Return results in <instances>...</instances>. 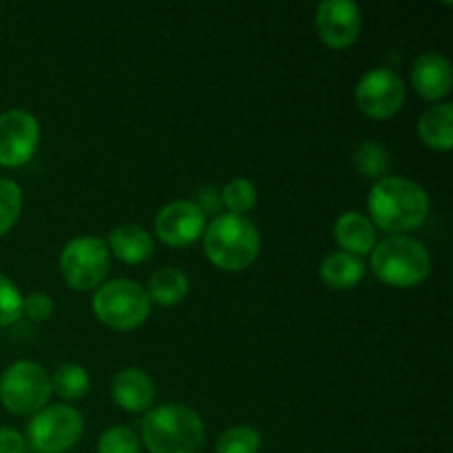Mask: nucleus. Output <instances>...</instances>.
Listing matches in <instances>:
<instances>
[{"label":"nucleus","mask_w":453,"mask_h":453,"mask_svg":"<svg viewBox=\"0 0 453 453\" xmlns=\"http://www.w3.org/2000/svg\"><path fill=\"white\" fill-rule=\"evenodd\" d=\"M261 434L250 425L226 429L215 445V453H259Z\"/></svg>","instance_id":"5701e85b"},{"label":"nucleus","mask_w":453,"mask_h":453,"mask_svg":"<svg viewBox=\"0 0 453 453\" xmlns=\"http://www.w3.org/2000/svg\"><path fill=\"white\" fill-rule=\"evenodd\" d=\"M219 199L228 208L230 215L246 217V212H250L257 206V188L246 177H234L224 186Z\"/></svg>","instance_id":"4be33fe9"},{"label":"nucleus","mask_w":453,"mask_h":453,"mask_svg":"<svg viewBox=\"0 0 453 453\" xmlns=\"http://www.w3.org/2000/svg\"><path fill=\"white\" fill-rule=\"evenodd\" d=\"M93 314L102 326L115 332H131L144 326L150 314V299L140 283L113 279L102 283L91 301Z\"/></svg>","instance_id":"39448f33"},{"label":"nucleus","mask_w":453,"mask_h":453,"mask_svg":"<svg viewBox=\"0 0 453 453\" xmlns=\"http://www.w3.org/2000/svg\"><path fill=\"white\" fill-rule=\"evenodd\" d=\"M367 211L376 230L405 234L425 224L429 215V197L416 181L388 175L372 186L367 195Z\"/></svg>","instance_id":"f257e3e1"},{"label":"nucleus","mask_w":453,"mask_h":453,"mask_svg":"<svg viewBox=\"0 0 453 453\" xmlns=\"http://www.w3.org/2000/svg\"><path fill=\"white\" fill-rule=\"evenodd\" d=\"M370 255L376 277L392 288H416L432 273V255L425 243L407 234H388Z\"/></svg>","instance_id":"20e7f679"},{"label":"nucleus","mask_w":453,"mask_h":453,"mask_svg":"<svg viewBox=\"0 0 453 453\" xmlns=\"http://www.w3.org/2000/svg\"><path fill=\"white\" fill-rule=\"evenodd\" d=\"M22 317V295L16 283L0 274V327H9Z\"/></svg>","instance_id":"a878e982"},{"label":"nucleus","mask_w":453,"mask_h":453,"mask_svg":"<svg viewBox=\"0 0 453 453\" xmlns=\"http://www.w3.org/2000/svg\"><path fill=\"white\" fill-rule=\"evenodd\" d=\"M206 230V215L197 202L175 199L159 208L155 217V234L171 248H186L197 242Z\"/></svg>","instance_id":"f8f14e48"},{"label":"nucleus","mask_w":453,"mask_h":453,"mask_svg":"<svg viewBox=\"0 0 453 453\" xmlns=\"http://www.w3.org/2000/svg\"><path fill=\"white\" fill-rule=\"evenodd\" d=\"M40 144V124L35 115L22 109L0 113V166L20 168L34 159Z\"/></svg>","instance_id":"9d476101"},{"label":"nucleus","mask_w":453,"mask_h":453,"mask_svg":"<svg viewBox=\"0 0 453 453\" xmlns=\"http://www.w3.org/2000/svg\"><path fill=\"white\" fill-rule=\"evenodd\" d=\"M203 434L202 416L180 403L155 407L142 420V442L150 453H197Z\"/></svg>","instance_id":"7ed1b4c3"},{"label":"nucleus","mask_w":453,"mask_h":453,"mask_svg":"<svg viewBox=\"0 0 453 453\" xmlns=\"http://www.w3.org/2000/svg\"><path fill=\"white\" fill-rule=\"evenodd\" d=\"M314 27L326 47H352L363 27L361 7L352 0H323L314 13Z\"/></svg>","instance_id":"9b49d317"},{"label":"nucleus","mask_w":453,"mask_h":453,"mask_svg":"<svg viewBox=\"0 0 453 453\" xmlns=\"http://www.w3.org/2000/svg\"><path fill=\"white\" fill-rule=\"evenodd\" d=\"M111 396L122 410L144 414L155 401V383L140 367H124L111 380Z\"/></svg>","instance_id":"4468645a"},{"label":"nucleus","mask_w":453,"mask_h":453,"mask_svg":"<svg viewBox=\"0 0 453 453\" xmlns=\"http://www.w3.org/2000/svg\"><path fill=\"white\" fill-rule=\"evenodd\" d=\"M51 388L65 401H78V398L87 396L88 388H91V379H88L87 367L75 365V363H66L60 365L51 376Z\"/></svg>","instance_id":"412c9836"},{"label":"nucleus","mask_w":453,"mask_h":453,"mask_svg":"<svg viewBox=\"0 0 453 453\" xmlns=\"http://www.w3.org/2000/svg\"><path fill=\"white\" fill-rule=\"evenodd\" d=\"M84 432V418L75 407L47 405L34 414L27 427V449L34 453H66Z\"/></svg>","instance_id":"0eeeda50"},{"label":"nucleus","mask_w":453,"mask_h":453,"mask_svg":"<svg viewBox=\"0 0 453 453\" xmlns=\"http://www.w3.org/2000/svg\"><path fill=\"white\" fill-rule=\"evenodd\" d=\"M111 268V252L104 239L75 237L62 248L60 274L78 292L97 290Z\"/></svg>","instance_id":"6e6552de"},{"label":"nucleus","mask_w":453,"mask_h":453,"mask_svg":"<svg viewBox=\"0 0 453 453\" xmlns=\"http://www.w3.org/2000/svg\"><path fill=\"white\" fill-rule=\"evenodd\" d=\"M27 441L12 427H0V453H27Z\"/></svg>","instance_id":"cd10ccee"},{"label":"nucleus","mask_w":453,"mask_h":453,"mask_svg":"<svg viewBox=\"0 0 453 453\" xmlns=\"http://www.w3.org/2000/svg\"><path fill=\"white\" fill-rule=\"evenodd\" d=\"M203 252L215 268L242 273L250 268L261 252V234L255 221L242 215L215 217L203 230Z\"/></svg>","instance_id":"f03ea898"},{"label":"nucleus","mask_w":453,"mask_h":453,"mask_svg":"<svg viewBox=\"0 0 453 453\" xmlns=\"http://www.w3.org/2000/svg\"><path fill=\"white\" fill-rule=\"evenodd\" d=\"M334 239L341 252L361 257L374 250V246L379 243V233H376V226L372 224L370 217L358 211H349L336 219Z\"/></svg>","instance_id":"2eb2a0df"},{"label":"nucleus","mask_w":453,"mask_h":453,"mask_svg":"<svg viewBox=\"0 0 453 453\" xmlns=\"http://www.w3.org/2000/svg\"><path fill=\"white\" fill-rule=\"evenodd\" d=\"M453 71L451 62L442 53L427 51L416 58L411 66V87L420 97L438 102L451 93Z\"/></svg>","instance_id":"ddd939ff"},{"label":"nucleus","mask_w":453,"mask_h":453,"mask_svg":"<svg viewBox=\"0 0 453 453\" xmlns=\"http://www.w3.org/2000/svg\"><path fill=\"white\" fill-rule=\"evenodd\" d=\"M146 295H149L150 303L171 308V305L181 303L186 299V295H188V277H186L184 270L164 265V268L155 270L150 274Z\"/></svg>","instance_id":"6ab92c4d"},{"label":"nucleus","mask_w":453,"mask_h":453,"mask_svg":"<svg viewBox=\"0 0 453 453\" xmlns=\"http://www.w3.org/2000/svg\"><path fill=\"white\" fill-rule=\"evenodd\" d=\"M354 97H357L358 111L365 113L367 118L389 119L405 104V82L396 71L376 66V69H370L365 75H361Z\"/></svg>","instance_id":"1a4fd4ad"},{"label":"nucleus","mask_w":453,"mask_h":453,"mask_svg":"<svg viewBox=\"0 0 453 453\" xmlns=\"http://www.w3.org/2000/svg\"><path fill=\"white\" fill-rule=\"evenodd\" d=\"M321 281L332 290H349V288L358 286L365 274V264L361 257L348 255V252H332L321 261Z\"/></svg>","instance_id":"a211bd4d"},{"label":"nucleus","mask_w":453,"mask_h":453,"mask_svg":"<svg viewBox=\"0 0 453 453\" xmlns=\"http://www.w3.org/2000/svg\"><path fill=\"white\" fill-rule=\"evenodd\" d=\"M106 246H109L111 255H115L128 265L144 264L155 250L150 233L137 224H124L111 230Z\"/></svg>","instance_id":"dca6fc26"},{"label":"nucleus","mask_w":453,"mask_h":453,"mask_svg":"<svg viewBox=\"0 0 453 453\" xmlns=\"http://www.w3.org/2000/svg\"><path fill=\"white\" fill-rule=\"evenodd\" d=\"M354 168L358 171V175L367 177V180H383L388 177L389 171V153L383 144H379L376 140H365L357 146L354 150Z\"/></svg>","instance_id":"aec40b11"},{"label":"nucleus","mask_w":453,"mask_h":453,"mask_svg":"<svg viewBox=\"0 0 453 453\" xmlns=\"http://www.w3.org/2000/svg\"><path fill=\"white\" fill-rule=\"evenodd\" d=\"M418 137L425 146L434 150H447L453 149V104L449 102H441L434 104L420 115L418 119Z\"/></svg>","instance_id":"f3484780"},{"label":"nucleus","mask_w":453,"mask_h":453,"mask_svg":"<svg viewBox=\"0 0 453 453\" xmlns=\"http://www.w3.org/2000/svg\"><path fill=\"white\" fill-rule=\"evenodd\" d=\"M51 394V376L35 361L12 363L0 376V405L13 416L38 414Z\"/></svg>","instance_id":"423d86ee"},{"label":"nucleus","mask_w":453,"mask_h":453,"mask_svg":"<svg viewBox=\"0 0 453 453\" xmlns=\"http://www.w3.org/2000/svg\"><path fill=\"white\" fill-rule=\"evenodd\" d=\"M22 212V190L16 181L0 177V237L18 224Z\"/></svg>","instance_id":"b1692460"},{"label":"nucleus","mask_w":453,"mask_h":453,"mask_svg":"<svg viewBox=\"0 0 453 453\" xmlns=\"http://www.w3.org/2000/svg\"><path fill=\"white\" fill-rule=\"evenodd\" d=\"M22 314H27L35 323L47 321L53 314V299L47 292H31L22 296Z\"/></svg>","instance_id":"bb28decb"},{"label":"nucleus","mask_w":453,"mask_h":453,"mask_svg":"<svg viewBox=\"0 0 453 453\" xmlns=\"http://www.w3.org/2000/svg\"><path fill=\"white\" fill-rule=\"evenodd\" d=\"M97 453H140V438L128 427H111L97 441Z\"/></svg>","instance_id":"393cba45"}]
</instances>
